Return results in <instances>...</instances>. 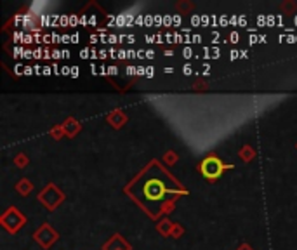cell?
Masks as SVG:
<instances>
[{
    "instance_id": "7a4b0ae2",
    "label": "cell",
    "mask_w": 297,
    "mask_h": 250,
    "mask_svg": "<svg viewBox=\"0 0 297 250\" xmlns=\"http://www.w3.org/2000/svg\"><path fill=\"white\" fill-rule=\"evenodd\" d=\"M142 193H144V197L148 198V200L160 202L167 197L168 191H167V188H165L164 181L152 179V181H146L144 183V186H142Z\"/></svg>"
},
{
    "instance_id": "6da1fadb",
    "label": "cell",
    "mask_w": 297,
    "mask_h": 250,
    "mask_svg": "<svg viewBox=\"0 0 297 250\" xmlns=\"http://www.w3.org/2000/svg\"><path fill=\"white\" fill-rule=\"evenodd\" d=\"M224 169H231V165H224L221 160H219V158H216V157L205 158V160L202 162V165H200L202 176H204L205 179H208V181L219 179V177L222 176V170H224Z\"/></svg>"
},
{
    "instance_id": "8992f818",
    "label": "cell",
    "mask_w": 297,
    "mask_h": 250,
    "mask_svg": "<svg viewBox=\"0 0 297 250\" xmlns=\"http://www.w3.org/2000/svg\"><path fill=\"white\" fill-rule=\"evenodd\" d=\"M153 73H155V71H153V68H146V75H148V77H152Z\"/></svg>"
},
{
    "instance_id": "3957f363",
    "label": "cell",
    "mask_w": 297,
    "mask_h": 250,
    "mask_svg": "<svg viewBox=\"0 0 297 250\" xmlns=\"http://www.w3.org/2000/svg\"><path fill=\"white\" fill-rule=\"evenodd\" d=\"M72 77H78V68L76 66L72 68Z\"/></svg>"
},
{
    "instance_id": "5b68a950",
    "label": "cell",
    "mask_w": 297,
    "mask_h": 250,
    "mask_svg": "<svg viewBox=\"0 0 297 250\" xmlns=\"http://www.w3.org/2000/svg\"><path fill=\"white\" fill-rule=\"evenodd\" d=\"M184 73H186V75L192 73V66H190V64H186V66H184Z\"/></svg>"
},
{
    "instance_id": "277c9868",
    "label": "cell",
    "mask_w": 297,
    "mask_h": 250,
    "mask_svg": "<svg viewBox=\"0 0 297 250\" xmlns=\"http://www.w3.org/2000/svg\"><path fill=\"white\" fill-rule=\"evenodd\" d=\"M32 70H35V68H30V66H26V68H24V73H26V75H32V73H33Z\"/></svg>"
}]
</instances>
